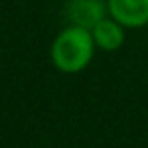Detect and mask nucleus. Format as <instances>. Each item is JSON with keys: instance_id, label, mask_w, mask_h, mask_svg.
<instances>
[{"instance_id": "nucleus-3", "label": "nucleus", "mask_w": 148, "mask_h": 148, "mask_svg": "<svg viewBox=\"0 0 148 148\" xmlns=\"http://www.w3.org/2000/svg\"><path fill=\"white\" fill-rule=\"evenodd\" d=\"M91 37H93V43L99 51H106V53H114V51H120L126 43V27L122 23H118L116 18H112L110 14L103 16L101 21H97L91 29Z\"/></svg>"}, {"instance_id": "nucleus-1", "label": "nucleus", "mask_w": 148, "mask_h": 148, "mask_svg": "<svg viewBox=\"0 0 148 148\" xmlns=\"http://www.w3.org/2000/svg\"><path fill=\"white\" fill-rule=\"evenodd\" d=\"M95 43L91 31L79 25H67L51 43V63L65 75H75L87 69L95 57Z\"/></svg>"}, {"instance_id": "nucleus-4", "label": "nucleus", "mask_w": 148, "mask_h": 148, "mask_svg": "<svg viewBox=\"0 0 148 148\" xmlns=\"http://www.w3.org/2000/svg\"><path fill=\"white\" fill-rule=\"evenodd\" d=\"M67 12H69L71 25L91 29L97 21L108 16V6H106V0H71Z\"/></svg>"}, {"instance_id": "nucleus-2", "label": "nucleus", "mask_w": 148, "mask_h": 148, "mask_svg": "<svg viewBox=\"0 0 148 148\" xmlns=\"http://www.w3.org/2000/svg\"><path fill=\"white\" fill-rule=\"evenodd\" d=\"M108 14L126 29H142L148 25V0H106Z\"/></svg>"}, {"instance_id": "nucleus-5", "label": "nucleus", "mask_w": 148, "mask_h": 148, "mask_svg": "<svg viewBox=\"0 0 148 148\" xmlns=\"http://www.w3.org/2000/svg\"><path fill=\"white\" fill-rule=\"evenodd\" d=\"M146 35H148V25H146Z\"/></svg>"}]
</instances>
